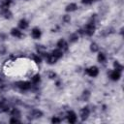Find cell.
Segmentation results:
<instances>
[{"label": "cell", "instance_id": "1", "mask_svg": "<svg viewBox=\"0 0 124 124\" xmlns=\"http://www.w3.org/2000/svg\"><path fill=\"white\" fill-rule=\"evenodd\" d=\"M95 30H96V26H95V23H92V22H88L84 28H83V32L85 35L87 36H92L94 33H95Z\"/></svg>", "mask_w": 124, "mask_h": 124}, {"label": "cell", "instance_id": "2", "mask_svg": "<svg viewBox=\"0 0 124 124\" xmlns=\"http://www.w3.org/2000/svg\"><path fill=\"white\" fill-rule=\"evenodd\" d=\"M43 111L40 110V109H37V108H34L30 111L29 115H28V119L30 120H34V119H39L43 116Z\"/></svg>", "mask_w": 124, "mask_h": 124}, {"label": "cell", "instance_id": "3", "mask_svg": "<svg viewBox=\"0 0 124 124\" xmlns=\"http://www.w3.org/2000/svg\"><path fill=\"white\" fill-rule=\"evenodd\" d=\"M16 86L22 90V91H26V90H29L30 87H31V82L29 81H23V80H20V81H17L16 83Z\"/></svg>", "mask_w": 124, "mask_h": 124}, {"label": "cell", "instance_id": "4", "mask_svg": "<svg viewBox=\"0 0 124 124\" xmlns=\"http://www.w3.org/2000/svg\"><path fill=\"white\" fill-rule=\"evenodd\" d=\"M85 73H86L89 77L95 78V77H97L98 74H99V69H98L96 66H91V67L85 69Z\"/></svg>", "mask_w": 124, "mask_h": 124}, {"label": "cell", "instance_id": "5", "mask_svg": "<svg viewBox=\"0 0 124 124\" xmlns=\"http://www.w3.org/2000/svg\"><path fill=\"white\" fill-rule=\"evenodd\" d=\"M89 114H90V109H89L88 107L82 108L80 109V111H79V116H80V118H81L82 121L86 120V119L89 117Z\"/></svg>", "mask_w": 124, "mask_h": 124}, {"label": "cell", "instance_id": "6", "mask_svg": "<svg viewBox=\"0 0 124 124\" xmlns=\"http://www.w3.org/2000/svg\"><path fill=\"white\" fill-rule=\"evenodd\" d=\"M56 46H57V48L61 49L62 51H66V50H68V43H67L64 39H60V40L57 42Z\"/></svg>", "mask_w": 124, "mask_h": 124}, {"label": "cell", "instance_id": "7", "mask_svg": "<svg viewBox=\"0 0 124 124\" xmlns=\"http://www.w3.org/2000/svg\"><path fill=\"white\" fill-rule=\"evenodd\" d=\"M67 119H68L69 123L74 124V123H76V122H77L78 117H77V114H76L73 110H70V111H68V112H67Z\"/></svg>", "mask_w": 124, "mask_h": 124}, {"label": "cell", "instance_id": "8", "mask_svg": "<svg viewBox=\"0 0 124 124\" xmlns=\"http://www.w3.org/2000/svg\"><path fill=\"white\" fill-rule=\"evenodd\" d=\"M109 78H110L111 80H114V81L119 80L120 78H121V72H119L117 70H113L109 73Z\"/></svg>", "mask_w": 124, "mask_h": 124}, {"label": "cell", "instance_id": "9", "mask_svg": "<svg viewBox=\"0 0 124 124\" xmlns=\"http://www.w3.org/2000/svg\"><path fill=\"white\" fill-rule=\"evenodd\" d=\"M0 14L3 16L4 18H7V19L12 18V16H13V14H12V12L9 10V8L1 9V10H0Z\"/></svg>", "mask_w": 124, "mask_h": 124}, {"label": "cell", "instance_id": "10", "mask_svg": "<svg viewBox=\"0 0 124 124\" xmlns=\"http://www.w3.org/2000/svg\"><path fill=\"white\" fill-rule=\"evenodd\" d=\"M31 36H32L33 39L38 40V39L41 38V36H42V32H41V30H40L38 27H34V28L32 29V31H31Z\"/></svg>", "mask_w": 124, "mask_h": 124}, {"label": "cell", "instance_id": "11", "mask_svg": "<svg viewBox=\"0 0 124 124\" xmlns=\"http://www.w3.org/2000/svg\"><path fill=\"white\" fill-rule=\"evenodd\" d=\"M46 62H47V64L53 65V64H55V63L57 62L58 58H57L56 56H54L52 53H51V54H48V53H47V55H46Z\"/></svg>", "mask_w": 124, "mask_h": 124}, {"label": "cell", "instance_id": "12", "mask_svg": "<svg viewBox=\"0 0 124 124\" xmlns=\"http://www.w3.org/2000/svg\"><path fill=\"white\" fill-rule=\"evenodd\" d=\"M11 35L13 37H16V38H23L22 32L19 29H17V28H13L11 30Z\"/></svg>", "mask_w": 124, "mask_h": 124}, {"label": "cell", "instance_id": "13", "mask_svg": "<svg viewBox=\"0 0 124 124\" xmlns=\"http://www.w3.org/2000/svg\"><path fill=\"white\" fill-rule=\"evenodd\" d=\"M90 96H91V93H90L89 90H83V92L81 93L80 99H81L83 102H87V101L90 99Z\"/></svg>", "mask_w": 124, "mask_h": 124}, {"label": "cell", "instance_id": "14", "mask_svg": "<svg viewBox=\"0 0 124 124\" xmlns=\"http://www.w3.org/2000/svg\"><path fill=\"white\" fill-rule=\"evenodd\" d=\"M77 9H78V5L76 3H70L69 5L66 6L65 11L68 12V13H71V12H75Z\"/></svg>", "mask_w": 124, "mask_h": 124}, {"label": "cell", "instance_id": "15", "mask_svg": "<svg viewBox=\"0 0 124 124\" xmlns=\"http://www.w3.org/2000/svg\"><path fill=\"white\" fill-rule=\"evenodd\" d=\"M28 25H29V23H28V21H27L25 18H21V19L18 21V27H19L21 30L26 29V28L28 27Z\"/></svg>", "mask_w": 124, "mask_h": 124}, {"label": "cell", "instance_id": "16", "mask_svg": "<svg viewBox=\"0 0 124 124\" xmlns=\"http://www.w3.org/2000/svg\"><path fill=\"white\" fill-rule=\"evenodd\" d=\"M9 111H10V113H11V115H12L13 117L19 118V117H20V115H21L20 111H19L17 108H12V109H10Z\"/></svg>", "mask_w": 124, "mask_h": 124}, {"label": "cell", "instance_id": "17", "mask_svg": "<svg viewBox=\"0 0 124 124\" xmlns=\"http://www.w3.org/2000/svg\"><path fill=\"white\" fill-rule=\"evenodd\" d=\"M97 59H98V61L100 62V63H106V61H107V56H106V54L104 53V52H99V54H98V56H97Z\"/></svg>", "mask_w": 124, "mask_h": 124}, {"label": "cell", "instance_id": "18", "mask_svg": "<svg viewBox=\"0 0 124 124\" xmlns=\"http://www.w3.org/2000/svg\"><path fill=\"white\" fill-rule=\"evenodd\" d=\"M30 58H31V59H32L36 64H40V63H41V61H42V58H41L38 54H35V53H31Z\"/></svg>", "mask_w": 124, "mask_h": 124}, {"label": "cell", "instance_id": "19", "mask_svg": "<svg viewBox=\"0 0 124 124\" xmlns=\"http://www.w3.org/2000/svg\"><path fill=\"white\" fill-rule=\"evenodd\" d=\"M40 81H41V76H40L39 74H36V75H34V76L31 78V82H32V84H38Z\"/></svg>", "mask_w": 124, "mask_h": 124}, {"label": "cell", "instance_id": "20", "mask_svg": "<svg viewBox=\"0 0 124 124\" xmlns=\"http://www.w3.org/2000/svg\"><path fill=\"white\" fill-rule=\"evenodd\" d=\"M78 33H73L69 37L70 43H76V42H78Z\"/></svg>", "mask_w": 124, "mask_h": 124}, {"label": "cell", "instance_id": "21", "mask_svg": "<svg viewBox=\"0 0 124 124\" xmlns=\"http://www.w3.org/2000/svg\"><path fill=\"white\" fill-rule=\"evenodd\" d=\"M52 54H53L54 56H56V57L59 59V58H61V57L63 56V51H62L61 49H59V48H56V49H54V50L52 51Z\"/></svg>", "mask_w": 124, "mask_h": 124}, {"label": "cell", "instance_id": "22", "mask_svg": "<svg viewBox=\"0 0 124 124\" xmlns=\"http://www.w3.org/2000/svg\"><path fill=\"white\" fill-rule=\"evenodd\" d=\"M90 50H91L92 52H97V51L99 50V46H98V44L95 43V42L91 43V45H90Z\"/></svg>", "mask_w": 124, "mask_h": 124}, {"label": "cell", "instance_id": "23", "mask_svg": "<svg viewBox=\"0 0 124 124\" xmlns=\"http://www.w3.org/2000/svg\"><path fill=\"white\" fill-rule=\"evenodd\" d=\"M113 67H114V70H117L119 72H121L123 70V66L118 62V61H114L113 62Z\"/></svg>", "mask_w": 124, "mask_h": 124}, {"label": "cell", "instance_id": "24", "mask_svg": "<svg viewBox=\"0 0 124 124\" xmlns=\"http://www.w3.org/2000/svg\"><path fill=\"white\" fill-rule=\"evenodd\" d=\"M47 77H48V78H50V79H55V78H57V75H56V73L53 72V71H48V72H47Z\"/></svg>", "mask_w": 124, "mask_h": 124}, {"label": "cell", "instance_id": "25", "mask_svg": "<svg viewBox=\"0 0 124 124\" xmlns=\"http://www.w3.org/2000/svg\"><path fill=\"white\" fill-rule=\"evenodd\" d=\"M62 20H63V22H65V23H69V22L71 21V16H70L69 15H65V16H63Z\"/></svg>", "mask_w": 124, "mask_h": 124}, {"label": "cell", "instance_id": "26", "mask_svg": "<svg viewBox=\"0 0 124 124\" xmlns=\"http://www.w3.org/2000/svg\"><path fill=\"white\" fill-rule=\"evenodd\" d=\"M6 52H7V47L4 45L0 46V55H4L6 54Z\"/></svg>", "mask_w": 124, "mask_h": 124}, {"label": "cell", "instance_id": "27", "mask_svg": "<svg viewBox=\"0 0 124 124\" xmlns=\"http://www.w3.org/2000/svg\"><path fill=\"white\" fill-rule=\"evenodd\" d=\"M51 122L54 123V124H55V123H60V122H61V119L58 118L57 116H53V117L51 118Z\"/></svg>", "mask_w": 124, "mask_h": 124}, {"label": "cell", "instance_id": "28", "mask_svg": "<svg viewBox=\"0 0 124 124\" xmlns=\"http://www.w3.org/2000/svg\"><path fill=\"white\" fill-rule=\"evenodd\" d=\"M19 122H20V120L18 118H16V117H13L12 116V118L10 119V123H19Z\"/></svg>", "mask_w": 124, "mask_h": 124}, {"label": "cell", "instance_id": "29", "mask_svg": "<svg viewBox=\"0 0 124 124\" xmlns=\"http://www.w3.org/2000/svg\"><path fill=\"white\" fill-rule=\"evenodd\" d=\"M6 39H7V35L4 34V33H0V40L4 41V40H6Z\"/></svg>", "mask_w": 124, "mask_h": 124}, {"label": "cell", "instance_id": "30", "mask_svg": "<svg viewBox=\"0 0 124 124\" xmlns=\"http://www.w3.org/2000/svg\"><path fill=\"white\" fill-rule=\"evenodd\" d=\"M81 2L83 4H85V5H89V4H91L93 2V0H81Z\"/></svg>", "mask_w": 124, "mask_h": 124}]
</instances>
